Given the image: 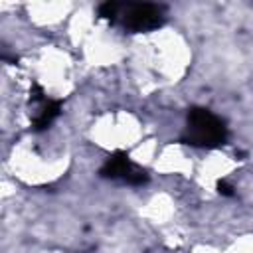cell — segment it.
Returning <instances> with one entry per match:
<instances>
[{"instance_id": "cell-2", "label": "cell", "mask_w": 253, "mask_h": 253, "mask_svg": "<svg viewBox=\"0 0 253 253\" xmlns=\"http://www.w3.org/2000/svg\"><path fill=\"white\" fill-rule=\"evenodd\" d=\"M117 20H121L123 28L126 32H150L164 24L166 20V8L162 4H121ZM115 20V22H117Z\"/></svg>"}, {"instance_id": "cell-5", "label": "cell", "mask_w": 253, "mask_h": 253, "mask_svg": "<svg viewBox=\"0 0 253 253\" xmlns=\"http://www.w3.org/2000/svg\"><path fill=\"white\" fill-rule=\"evenodd\" d=\"M217 192L221 194V196H233V188L227 184V182H217Z\"/></svg>"}, {"instance_id": "cell-3", "label": "cell", "mask_w": 253, "mask_h": 253, "mask_svg": "<svg viewBox=\"0 0 253 253\" xmlns=\"http://www.w3.org/2000/svg\"><path fill=\"white\" fill-rule=\"evenodd\" d=\"M99 174L103 178H109V180H121L125 184H130V186H142L148 182V174L142 166L134 164L126 152H115L111 154L105 164L101 166Z\"/></svg>"}, {"instance_id": "cell-1", "label": "cell", "mask_w": 253, "mask_h": 253, "mask_svg": "<svg viewBox=\"0 0 253 253\" xmlns=\"http://www.w3.org/2000/svg\"><path fill=\"white\" fill-rule=\"evenodd\" d=\"M225 140L227 126L217 115L204 107H192L188 111L186 132L182 136V142L196 148H217L223 146Z\"/></svg>"}, {"instance_id": "cell-4", "label": "cell", "mask_w": 253, "mask_h": 253, "mask_svg": "<svg viewBox=\"0 0 253 253\" xmlns=\"http://www.w3.org/2000/svg\"><path fill=\"white\" fill-rule=\"evenodd\" d=\"M32 103H38V109L34 113V130H43L47 128L61 113V103L53 99H45L42 87H34L32 93Z\"/></svg>"}]
</instances>
